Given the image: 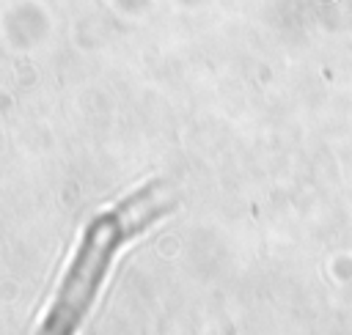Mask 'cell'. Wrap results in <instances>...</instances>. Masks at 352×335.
Wrapping results in <instances>:
<instances>
[{"instance_id":"obj_1","label":"cell","mask_w":352,"mask_h":335,"mask_svg":"<svg viewBox=\"0 0 352 335\" xmlns=\"http://www.w3.org/2000/svg\"><path fill=\"white\" fill-rule=\"evenodd\" d=\"M176 195L162 182H149L130 192L116 206L99 212L85 225L74 258L58 286L50 311L44 316L42 335H77L80 324L91 313L99 297L113 258L124 245L149 231L157 220L173 212Z\"/></svg>"}]
</instances>
